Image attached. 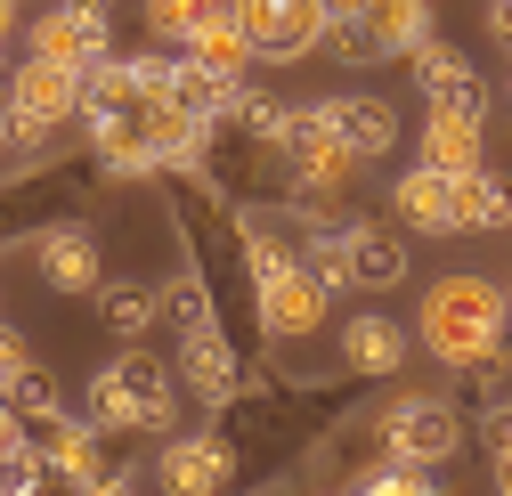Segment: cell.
Segmentation results:
<instances>
[{
	"label": "cell",
	"mask_w": 512,
	"mask_h": 496,
	"mask_svg": "<svg viewBox=\"0 0 512 496\" xmlns=\"http://www.w3.org/2000/svg\"><path fill=\"white\" fill-rule=\"evenodd\" d=\"M504 326H512V293L480 269H456L423 285L415 301V342L439 358V366H464V375H480V366L504 358Z\"/></svg>",
	"instance_id": "1"
},
{
	"label": "cell",
	"mask_w": 512,
	"mask_h": 496,
	"mask_svg": "<svg viewBox=\"0 0 512 496\" xmlns=\"http://www.w3.org/2000/svg\"><path fill=\"white\" fill-rule=\"evenodd\" d=\"M309 269L326 277V293H391L407 285V236L391 220H317Z\"/></svg>",
	"instance_id": "2"
},
{
	"label": "cell",
	"mask_w": 512,
	"mask_h": 496,
	"mask_svg": "<svg viewBox=\"0 0 512 496\" xmlns=\"http://www.w3.org/2000/svg\"><path fill=\"white\" fill-rule=\"evenodd\" d=\"M171 407H179V383L155 350H122L82 391V415L98 431H171Z\"/></svg>",
	"instance_id": "3"
},
{
	"label": "cell",
	"mask_w": 512,
	"mask_h": 496,
	"mask_svg": "<svg viewBox=\"0 0 512 496\" xmlns=\"http://www.w3.org/2000/svg\"><path fill=\"white\" fill-rule=\"evenodd\" d=\"M382 456L391 464H415V472H447L464 456V407L439 399V391H415L382 415Z\"/></svg>",
	"instance_id": "4"
},
{
	"label": "cell",
	"mask_w": 512,
	"mask_h": 496,
	"mask_svg": "<svg viewBox=\"0 0 512 496\" xmlns=\"http://www.w3.org/2000/svg\"><path fill=\"white\" fill-rule=\"evenodd\" d=\"M252 301H261V334L269 342H309L317 326H326V277H317L309 261H261L252 269Z\"/></svg>",
	"instance_id": "5"
},
{
	"label": "cell",
	"mask_w": 512,
	"mask_h": 496,
	"mask_svg": "<svg viewBox=\"0 0 512 496\" xmlns=\"http://www.w3.org/2000/svg\"><path fill=\"white\" fill-rule=\"evenodd\" d=\"M25 57L66 66V74H98L106 57H114V17L98 9V0H57V9L25 33Z\"/></svg>",
	"instance_id": "6"
},
{
	"label": "cell",
	"mask_w": 512,
	"mask_h": 496,
	"mask_svg": "<svg viewBox=\"0 0 512 496\" xmlns=\"http://www.w3.org/2000/svg\"><path fill=\"white\" fill-rule=\"evenodd\" d=\"M228 9L252 33V57H269V66H293V57L326 49V25H334L326 0H228Z\"/></svg>",
	"instance_id": "7"
},
{
	"label": "cell",
	"mask_w": 512,
	"mask_h": 496,
	"mask_svg": "<svg viewBox=\"0 0 512 496\" xmlns=\"http://www.w3.org/2000/svg\"><path fill=\"white\" fill-rule=\"evenodd\" d=\"M74 114H82V74L41 66V57H25V66L9 74V122H17V139H49L57 122H74Z\"/></svg>",
	"instance_id": "8"
},
{
	"label": "cell",
	"mask_w": 512,
	"mask_h": 496,
	"mask_svg": "<svg viewBox=\"0 0 512 496\" xmlns=\"http://www.w3.org/2000/svg\"><path fill=\"white\" fill-rule=\"evenodd\" d=\"M155 480H163V496H220L236 480V448L220 431H171L155 456Z\"/></svg>",
	"instance_id": "9"
},
{
	"label": "cell",
	"mask_w": 512,
	"mask_h": 496,
	"mask_svg": "<svg viewBox=\"0 0 512 496\" xmlns=\"http://www.w3.org/2000/svg\"><path fill=\"white\" fill-rule=\"evenodd\" d=\"M309 122H317L326 139H342L358 163H366V155H391V147H399V106H391V98H374V90L317 98V106H309Z\"/></svg>",
	"instance_id": "10"
},
{
	"label": "cell",
	"mask_w": 512,
	"mask_h": 496,
	"mask_svg": "<svg viewBox=\"0 0 512 496\" xmlns=\"http://www.w3.org/2000/svg\"><path fill=\"white\" fill-rule=\"evenodd\" d=\"M25 253H33V269H41V285H49V293H106V253H98V236H90V228H74V220L41 228Z\"/></svg>",
	"instance_id": "11"
},
{
	"label": "cell",
	"mask_w": 512,
	"mask_h": 496,
	"mask_svg": "<svg viewBox=\"0 0 512 496\" xmlns=\"http://www.w3.org/2000/svg\"><path fill=\"white\" fill-rule=\"evenodd\" d=\"M407 66H415V90H423L431 106H447V114H488V82L472 74V57H464V49L423 41Z\"/></svg>",
	"instance_id": "12"
},
{
	"label": "cell",
	"mask_w": 512,
	"mask_h": 496,
	"mask_svg": "<svg viewBox=\"0 0 512 496\" xmlns=\"http://www.w3.org/2000/svg\"><path fill=\"white\" fill-rule=\"evenodd\" d=\"M179 383L196 391L204 407H236V391H244V366H236V350L220 342V326L179 334Z\"/></svg>",
	"instance_id": "13"
},
{
	"label": "cell",
	"mask_w": 512,
	"mask_h": 496,
	"mask_svg": "<svg viewBox=\"0 0 512 496\" xmlns=\"http://www.w3.org/2000/svg\"><path fill=\"white\" fill-rule=\"evenodd\" d=\"M391 212H399L407 228H423V236H464V228H456V179L431 171V163H415V171L391 179Z\"/></svg>",
	"instance_id": "14"
},
{
	"label": "cell",
	"mask_w": 512,
	"mask_h": 496,
	"mask_svg": "<svg viewBox=\"0 0 512 496\" xmlns=\"http://www.w3.org/2000/svg\"><path fill=\"white\" fill-rule=\"evenodd\" d=\"M179 57H187V66H204V74H220V82H244V66H252V33L236 25V9L220 0V9H212L196 33L179 41Z\"/></svg>",
	"instance_id": "15"
},
{
	"label": "cell",
	"mask_w": 512,
	"mask_h": 496,
	"mask_svg": "<svg viewBox=\"0 0 512 496\" xmlns=\"http://www.w3.org/2000/svg\"><path fill=\"white\" fill-rule=\"evenodd\" d=\"M415 350H407V326H391L382 309H358V318L342 326V366L350 375H399Z\"/></svg>",
	"instance_id": "16"
},
{
	"label": "cell",
	"mask_w": 512,
	"mask_h": 496,
	"mask_svg": "<svg viewBox=\"0 0 512 496\" xmlns=\"http://www.w3.org/2000/svg\"><path fill=\"white\" fill-rule=\"evenodd\" d=\"M480 122L488 114H447V106H431L423 114V163L431 171H447V179H464V171H480Z\"/></svg>",
	"instance_id": "17"
},
{
	"label": "cell",
	"mask_w": 512,
	"mask_h": 496,
	"mask_svg": "<svg viewBox=\"0 0 512 496\" xmlns=\"http://www.w3.org/2000/svg\"><path fill=\"white\" fill-rule=\"evenodd\" d=\"M98 318H106V334H122V342H147V334L163 326V285H147V277H114V285L98 293Z\"/></svg>",
	"instance_id": "18"
},
{
	"label": "cell",
	"mask_w": 512,
	"mask_h": 496,
	"mask_svg": "<svg viewBox=\"0 0 512 496\" xmlns=\"http://www.w3.org/2000/svg\"><path fill=\"white\" fill-rule=\"evenodd\" d=\"M456 228L464 236H488V228H512V179H496L488 163L456 179Z\"/></svg>",
	"instance_id": "19"
},
{
	"label": "cell",
	"mask_w": 512,
	"mask_h": 496,
	"mask_svg": "<svg viewBox=\"0 0 512 496\" xmlns=\"http://www.w3.org/2000/svg\"><path fill=\"white\" fill-rule=\"evenodd\" d=\"M366 25L382 41V57H415L431 41V0H366Z\"/></svg>",
	"instance_id": "20"
},
{
	"label": "cell",
	"mask_w": 512,
	"mask_h": 496,
	"mask_svg": "<svg viewBox=\"0 0 512 496\" xmlns=\"http://www.w3.org/2000/svg\"><path fill=\"white\" fill-rule=\"evenodd\" d=\"M212 9H220V0H147V33L155 41H187Z\"/></svg>",
	"instance_id": "21"
},
{
	"label": "cell",
	"mask_w": 512,
	"mask_h": 496,
	"mask_svg": "<svg viewBox=\"0 0 512 496\" xmlns=\"http://www.w3.org/2000/svg\"><path fill=\"white\" fill-rule=\"evenodd\" d=\"M326 57H342V66H382V41L366 17H334L326 25Z\"/></svg>",
	"instance_id": "22"
},
{
	"label": "cell",
	"mask_w": 512,
	"mask_h": 496,
	"mask_svg": "<svg viewBox=\"0 0 512 496\" xmlns=\"http://www.w3.org/2000/svg\"><path fill=\"white\" fill-rule=\"evenodd\" d=\"M358 496H447V480H431V472H415V464H374V472L358 480Z\"/></svg>",
	"instance_id": "23"
},
{
	"label": "cell",
	"mask_w": 512,
	"mask_h": 496,
	"mask_svg": "<svg viewBox=\"0 0 512 496\" xmlns=\"http://www.w3.org/2000/svg\"><path fill=\"white\" fill-rule=\"evenodd\" d=\"M33 366H41V358H33V342H25L9 318H0V391H17V383L33 375Z\"/></svg>",
	"instance_id": "24"
},
{
	"label": "cell",
	"mask_w": 512,
	"mask_h": 496,
	"mask_svg": "<svg viewBox=\"0 0 512 496\" xmlns=\"http://www.w3.org/2000/svg\"><path fill=\"white\" fill-rule=\"evenodd\" d=\"M17 440H25V415H17V407H9V391H0V456H9V448H17Z\"/></svg>",
	"instance_id": "25"
},
{
	"label": "cell",
	"mask_w": 512,
	"mask_h": 496,
	"mask_svg": "<svg viewBox=\"0 0 512 496\" xmlns=\"http://www.w3.org/2000/svg\"><path fill=\"white\" fill-rule=\"evenodd\" d=\"M488 33H496V41L512 49V0H488Z\"/></svg>",
	"instance_id": "26"
},
{
	"label": "cell",
	"mask_w": 512,
	"mask_h": 496,
	"mask_svg": "<svg viewBox=\"0 0 512 496\" xmlns=\"http://www.w3.org/2000/svg\"><path fill=\"white\" fill-rule=\"evenodd\" d=\"M496 496H512V448L496 456Z\"/></svg>",
	"instance_id": "27"
},
{
	"label": "cell",
	"mask_w": 512,
	"mask_h": 496,
	"mask_svg": "<svg viewBox=\"0 0 512 496\" xmlns=\"http://www.w3.org/2000/svg\"><path fill=\"white\" fill-rule=\"evenodd\" d=\"M326 9H334V17H366V0H326Z\"/></svg>",
	"instance_id": "28"
},
{
	"label": "cell",
	"mask_w": 512,
	"mask_h": 496,
	"mask_svg": "<svg viewBox=\"0 0 512 496\" xmlns=\"http://www.w3.org/2000/svg\"><path fill=\"white\" fill-rule=\"evenodd\" d=\"M0 9H9V17H17V9H25V0H0Z\"/></svg>",
	"instance_id": "29"
},
{
	"label": "cell",
	"mask_w": 512,
	"mask_h": 496,
	"mask_svg": "<svg viewBox=\"0 0 512 496\" xmlns=\"http://www.w3.org/2000/svg\"><path fill=\"white\" fill-rule=\"evenodd\" d=\"M0 41H9V9H0Z\"/></svg>",
	"instance_id": "30"
},
{
	"label": "cell",
	"mask_w": 512,
	"mask_h": 496,
	"mask_svg": "<svg viewBox=\"0 0 512 496\" xmlns=\"http://www.w3.org/2000/svg\"><path fill=\"white\" fill-rule=\"evenodd\" d=\"M504 98H512V74H504Z\"/></svg>",
	"instance_id": "31"
},
{
	"label": "cell",
	"mask_w": 512,
	"mask_h": 496,
	"mask_svg": "<svg viewBox=\"0 0 512 496\" xmlns=\"http://www.w3.org/2000/svg\"><path fill=\"white\" fill-rule=\"evenodd\" d=\"M342 496H358V488H342Z\"/></svg>",
	"instance_id": "32"
}]
</instances>
